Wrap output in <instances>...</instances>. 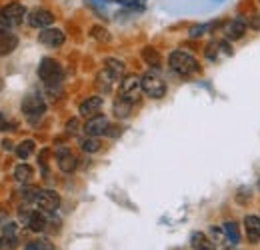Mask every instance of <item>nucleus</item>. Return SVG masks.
<instances>
[{"label": "nucleus", "instance_id": "f257e3e1", "mask_svg": "<svg viewBox=\"0 0 260 250\" xmlns=\"http://www.w3.org/2000/svg\"><path fill=\"white\" fill-rule=\"evenodd\" d=\"M168 66H170V70H174L180 76H190L200 70L198 60L190 52H184V50H172L168 56Z\"/></svg>", "mask_w": 260, "mask_h": 250}, {"label": "nucleus", "instance_id": "f03ea898", "mask_svg": "<svg viewBox=\"0 0 260 250\" xmlns=\"http://www.w3.org/2000/svg\"><path fill=\"white\" fill-rule=\"evenodd\" d=\"M38 78L48 86V88H54V86H58L60 82H62V78H64V70H62V66L58 60H54V58H42L40 64H38Z\"/></svg>", "mask_w": 260, "mask_h": 250}, {"label": "nucleus", "instance_id": "7ed1b4c3", "mask_svg": "<svg viewBox=\"0 0 260 250\" xmlns=\"http://www.w3.org/2000/svg\"><path fill=\"white\" fill-rule=\"evenodd\" d=\"M28 16V10L24 4L20 2H10L6 6L0 8V22H2V28H16L20 26Z\"/></svg>", "mask_w": 260, "mask_h": 250}, {"label": "nucleus", "instance_id": "20e7f679", "mask_svg": "<svg viewBox=\"0 0 260 250\" xmlns=\"http://www.w3.org/2000/svg\"><path fill=\"white\" fill-rule=\"evenodd\" d=\"M20 108H22V114L26 116V120L30 124H36L44 116V112H46V102H44V98L40 94L30 92L22 98Z\"/></svg>", "mask_w": 260, "mask_h": 250}, {"label": "nucleus", "instance_id": "39448f33", "mask_svg": "<svg viewBox=\"0 0 260 250\" xmlns=\"http://www.w3.org/2000/svg\"><path fill=\"white\" fill-rule=\"evenodd\" d=\"M142 78V92L154 100H160L162 96H166V82L156 74V72H146L140 76Z\"/></svg>", "mask_w": 260, "mask_h": 250}, {"label": "nucleus", "instance_id": "423d86ee", "mask_svg": "<svg viewBox=\"0 0 260 250\" xmlns=\"http://www.w3.org/2000/svg\"><path fill=\"white\" fill-rule=\"evenodd\" d=\"M140 92H142V78L136 76V74H128L120 80V90H118V96L128 100V102H138L140 98Z\"/></svg>", "mask_w": 260, "mask_h": 250}, {"label": "nucleus", "instance_id": "0eeeda50", "mask_svg": "<svg viewBox=\"0 0 260 250\" xmlns=\"http://www.w3.org/2000/svg\"><path fill=\"white\" fill-rule=\"evenodd\" d=\"M26 22H28L32 28L42 30V28H48V26L54 24V14H52L48 8H32V10L28 12V16H26Z\"/></svg>", "mask_w": 260, "mask_h": 250}, {"label": "nucleus", "instance_id": "6e6552de", "mask_svg": "<svg viewBox=\"0 0 260 250\" xmlns=\"http://www.w3.org/2000/svg\"><path fill=\"white\" fill-rule=\"evenodd\" d=\"M34 204L42 210V212H56L60 206V196L54 190H40Z\"/></svg>", "mask_w": 260, "mask_h": 250}, {"label": "nucleus", "instance_id": "1a4fd4ad", "mask_svg": "<svg viewBox=\"0 0 260 250\" xmlns=\"http://www.w3.org/2000/svg\"><path fill=\"white\" fill-rule=\"evenodd\" d=\"M64 40H66L64 32L60 30V28H52V26L42 28L40 34H38V42L42 46H46V48H60L64 44Z\"/></svg>", "mask_w": 260, "mask_h": 250}, {"label": "nucleus", "instance_id": "9d476101", "mask_svg": "<svg viewBox=\"0 0 260 250\" xmlns=\"http://www.w3.org/2000/svg\"><path fill=\"white\" fill-rule=\"evenodd\" d=\"M246 28H248L246 20H242V18H232V20L224 22L222 34H224V38H226L228 42H232V40H240V38L246 34Z\"/></svg>", "mask_w": 260, "mask_h": 250}, {"label": "nucleus", "instance_id": "9b49d317", "mask_svg": "<svg viewBox=\"0 0 260 250\" xmlns=\"http://www.w3.org/2000/svg\"><path fill=\"white\" fill-rule=\"evenodd\" d=\"M56 164H58V168H60L64 174H70V172L76 170V166H78V158L70 152V148L60 146V148H56Z\"/></svg>", "mask_w": 260, "mask_h": 250}, {"label": "nucleus", "instance_id": "f8f14e48", "mask_svg": "<svg viewBox=\"0 0 260 250\" xmlns=\"http://www.w3.org/2000/svg\"><path fill=\"white\" fill-rule=\"evenodd\" d=\"M18 242H20L18 240V224L8 222L0 236V250H16Z\"/></svg>", "mask_w": 260, "mask_h": 250}, {"label": "nucleus", "instance_id": "ddd939ff", "mask_svg": "<svg viewBox=\"0 0 260 250\" xmlns=\"http://www.w3.org/2000/svg\"><path fill=\"white\" fill-rule=\"evenodd\" d=\"M108 126H110L108 118L104 114H96V116H92V118L86 120L84 132H86V136H102V134H106Z\"/></svg>", "mask_w": 260, "mask_h": 250}, {"label": "nucleus", "instance_id": "4468645a", "mask_svg": "<svg viewBox=\"0 0 260 250\" xmlns=\"http://www.w3.org/2000/svg\"><path fill=\"white\" fill-rule=\"evenodd\" d=\"M102 104H104V98H102V96H88L86 100L80 102L78 112H80V116H84V118H92V116H96L98 112H100Z\"/></svg>", "mask_w": 260, "mask_h": 250}, {"label": "nucleus", "instance_id": "2eb2a0df", "mask_svg": "<svg viewBox=\"0 0 260 250\" xmlns=\"http://www.w3.org/2000/svg\"><path fill=\"white\" fill-rule=\"evenodd\" d=\"M18 48V36L8 28H0V58L12 54Z\"/></svg>", "mask_w": 260, "mask_h": 250}, {"label": "nucleus", "instance_id": "dca6fc26", "mask_svg": "<svg viewBox=\"0 0 260 250\" xmlns=\"http://www.w3.org/2000/svg\"><path fill=\"white\" fill-rule=\"evenodd\" d=\"M244 232H246V238H248L252 244L258 242L260 240V218L258 216L248 214V216L244 218Z\"/></svg>", "mask_w": 260, "mask_h": 250}, {"label": "nucleus", "instance_id": "f3484780", "mask_svg": "<svg viewBox=\"0 0 260 250\" xmlns=\"http://www.w3.org/2000/svg\"><path fill=\"white\" fill-rule=\"evenodd\" d=\"M48 226V218L44 216L42 210H32L30 216H28V222H26V228L32 230V232H44Z\"/></svg>", "mask_w": 260, "mask_h": 250}, {"label": "nucleus", "instance_id": "a211bd4d", "mask_svg": "<svg viewBox=\"0 0 260 250\" xmlns=\"http://www.w3.org/2000/svg\"><path fill=\"white\" fill-rule=\"evenodd\" d=\"M190 246H192V250H216L214 248V242L204 232H192Z\"/></svg>", "mask_w": 260, "mask_h": 250}, {"label": "nucleus", "instance_id": "6ab92c4d", "mask_svg": "<svg viewBox=\"0 0 260 250\" xmlns=\"http://www.w3.org/2000/svg\"><path fill=\"white\" fill-rule=\"evenodd\" d=\"M116 82H118V80H116V78H114L106 68H102V70L96 74V86L102 90V92H110V90H112V86H114Z\"/></svg>", "mask_w": 260, "mask_h": 250}, {"label": "nucleus", "instance_id": "aec40b11", "mask_svg": "<svg viewBox=\"0 0 260 250\" xmlns=\"http://www.w3.org/2000/svg\"><path fill=\"white\" fill-rule=\"evenodd\" d=\"M104 68H106L116 80H122V78H124L126 66H124L122 60H118V58H106V60H104Z\"/></svg>", "mask_w": 260, "mask_h": 250}, {"label": "nucleus", "instance_id": "412c9836", "mask_svg": "<svg viewBox=\"0 0 260 250\" xmlns=\"http://www.w3.org/2000/svg\"><path fill=\"white\" fill-rule=\"evenodd\" d=\"M34 176V168L30 164H26V162H20L16 168H14V178L18 180V182H22V184H28L30 180H32Z\"/></svg>", "mask_w": 260, "mask_h": 250}, {"label": "nucleus", "instance_id": "4be33fe9", "mask_svg": "<svg viewBox=\"0 0 260 250\" xmlns=\"http://www.w3.org/2000/svg\"><path fill=\"white\" fill-rule=\"evenodd\" d=\"M112 112H114V116L116 118H128L130 112H132V102L128 100H124V98H116L114 100V104H112Z\"/></svg>", "mask_w": 260, "mask_h": 250}, {"label": "nucleus", "instance_id": "5701e85b", "mask_svg": "<svg viewBox=\"0 0 260 250\" xmlns=\"http://www.w3.org/2000/svg\"><path fill=\"white\" fill-rule=\"evenodd\" d=\"M142 60L148 64L150 68H160V64H162V58H160L158 50H156V48H152V46L142 48Z\"/></svg>", "mask_w": 260, "mask_h": 250}, {"label": "nucleus", "instance_id": "b1692460", "mask_svg": "<svg viewBox=\"0 0 260 250\" xmlns=\"http://www.w3.org/2000/svg\"><path fill=\"white\" fill-rule=\"evenodd\" d=\"M80 148L86 152V154H94L102 148V142L98 140V136H86L82 142H80Z\"/></svg>", "mask_w": 260, "mask_h": 250}, {"label": "nucleus", "instance_id": "393cba45", "mask_svg": "<svg viewBox=\"0 0 260 250\" xmlns=\"http://www.w3.org/2000/svg\"><path fill=\"white\" fill-rule=\"evenodd\" d=\"M14 152H16V157L20 158V160H26V158L34 152V140H30V138H28V140H22V142L14 148Z\"/></svg>", "mask_w": 260, "mask_h": 250}, {"label": "nucleus", "instance_id": "a878e982", "mask_svg": "<svg viewBox=\"0 0 260 250\" xmlns=\"http://www.w3.org/2000/svg\"><path fill=\"white\" fill-rule=\"evenodd\" d=\"M224 232H226V238L232 242V244H238L240 242V230H238V224L228 220L224 222Z\"/></svg>", "mask_w": 260, "mask_h": 250}, {"label": "nucleus", "instance_id": "bb28decb", "mask_svg": "<svg viewBox=\"0 0 260 250\" xmlns=\"http://www.w3.org/2000/svg\"><path fill=\"white\" fill-rule=\"evenodd\" d=\"M214 26H216V24H212V22H210V24H198V26H192L188 34H190V38H200L202 34H206L208 30H212Z\"/></svg>", "mask_w": 260, "mask_h": 250}, {"label": "nucleus", "instance_id": "cd10ccee", "mask_svg": "<svg viewBox=\"0 0 260 250\" xmlns=\"http://www.w3.org/2000/svg\"><path fill=\"white\" fill-rule=\"evenodd\" d=\"M38 188H32V186H24L20 190V198L24 200V202H34L36 200V196H38Z\"/></svg>", "mask_w": 260, "mask_h": 250}, {"label": "nucleus", "instance_id": "c85d7f7f", "mask_svg": "<svg viewBox=\"0 0 260 250\" xmlns=\"http://www.w3.org/2000/svg\"><path fill=\"white\" fill-rule=\"evenodd\" d=\"M246 24L252 28V30H258L260 32V12H254L246 18Z\"/></svg>", "mask_w": 260, "mask_h": 250}, {"label": "nucleus", "instance_id": "c756f323", "mask_svg": "<svg viewBox=\"0 0 260 250\" xmlns=\"http://www.w3.org/2000/svg\"><path fill=\"white\" fill-rule=\"evenodd\" d=\"M34 242H36L38 250H56V246L52 244L50 238H38V240H34Z\"/></svg>", "mask_w": 260, "mask_h": 250}, {"label": "nucleus", "instance_id": "7c9ffc66", "mask_svg": "<svg viewBox=\"0 0 260 250\" xmlns=\"http://www.w3.org/2000/svg\"><path fill=\"white\" fill-rule=\"evenodd\" d=\"M90 34H92L94 38H98V40H108V38H110V36H108V30L102 28V26H94V28L90 30Z\"/></svg>", "mask_w": 260, "mask_h": 250}, {"label": "nucleus", "instance_id": "2f4dec72", "mask_svg": "<svg viewBox=\"0 0 260 250\" xmlns=\"http://www.w3.org/2000/svg\"><path fill=\"white\" fill-rule=\"evenodd\" d=\"M14 122H10L8 118H4V112H0V130H14Z\"/></svg>", "mask_w": 260, "mask_h": 250}, {"label": "nucleus", "instance_id": "473e14b6", "mask_svg": "<svg viewBox=\"0 0 260 250\" xmlns=\"http://www.w3.org/2000/svg\"><path fill=\"white\" fill-rule=\"evenodd\" d=\"M66 132H68V134H76V132H78V120H76V118H70V120L66 122Z\"/></svg>", "mask_w": 260, "mask_h": 250}, {"label": "nucleus", "instance_id": "72a5a7b5", "mask_svg": "<svg viewBox=\"0 0 260 250\" xmlns=\"http://www.w3.org/2000/svg\"><path fill=\"white\" fill-rule=\"evenodd\" d=\"M0 144H2V150H4V152H10V150H14V142H12V140H8V138H4Z\"/></svg>", "mask_w": 260, "mask_h": 250}, {"label": "nucleus", "instance_id": "f704fd0d", "mask_svg": "<svg viewBox=\"0 0 260 250\" xmlns=\"http://www.w3.org/2000/svg\"><path fill=\"white\" fill-rule=\"evenodd\" d=\"M24 250H38V246H36V242H28V244L24 246Z\"/></svg>", "mask_w": 260, "mask_h": 250}, {"label": "nucleus", "instance_id": "c9c22d12", "mask_svg": "<svg viewBox=\"0 0 260 250\" xmlns=\"http://www.w3.org/2000/svg\"><path fill=\"white\" fill-rule=\"evenodd\" d=\"M106 2H118V4H126L128 0H106Z\"/></svg>", "mask_w": 260, "mask_h": 250}, {"label": "nucleus", "instance_id": "e433bc0d", "mask_svg": "<svg viewBox=\"0 0 260 250\" xmlns=\"http://www.w3.org/2000/svg\"><path fill=\"white\" fill-rule=\"evenodd\" d=\"M224 250H238V248H236V244H232V246H226Z\"/></svg>", "mask_w": 260, "mask_h": 250}, {"label": "nucleus", "instance_id": "4c0bfd02", "mask_svg": "<svg viewBox=\"0 0 260 250\" xmlns=\"http://www.w3.org/2000/svg\"><path fill=\"white\" fill-rule=\"evenodd\" d=\"M258 188H260V178H258Z\"/></svg>", "mask_w": 260, "mask_h": 250}, {"label": "nucleus", "instance_id": "58836bf2", "mask_svg": "<svg viewBox=\"0 0 260 250\" xmlns=\"http://www.w3.org/2000/svg\"><path fill=\"white\" fill-rule=\"evenodd\" d=\"M0 28H2V22H0Z\"/></svg>", "mask_w": 260, "mask_h": 250}]
</instances>
